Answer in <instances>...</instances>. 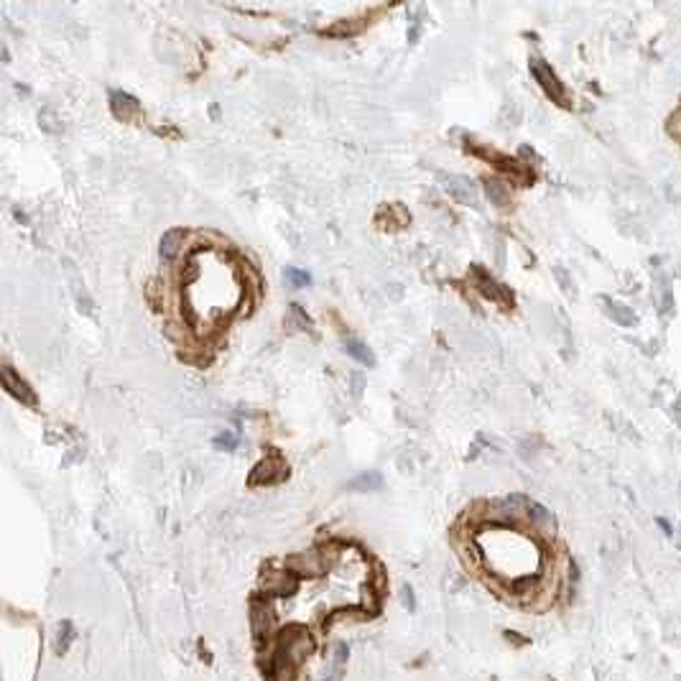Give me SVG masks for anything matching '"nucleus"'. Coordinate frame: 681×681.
I'll return each instance as SVG.
<instances>
[{"label":"nucleus","mask_w":681,"mask_h":681,"mask_svg":"<svg viewBox=\"0 0 681 681\" xmlns=\"http://www.w3.org/2000/svg\"><path fill=\"white\" fill-rule=\"evenodd\" d=\"M446 192L454 197V202L464 204V207H477V189L467 177H449Z\"/></svg>","instance_id":"obj_5"},{"label":"nucleus","mask_w":681,"mask_h":681,"mask_svg":"<svg viewBox=\"0 0 681 681\" xmlns=\"http://www.w3.org/2000/svg\"><path fill=\"white\" fill-rule=\"evenodd\" d=\"M184 230H168L166 235L161 237V258L164 261H174L181 250V245H184Z\"/></svg>","instance_id":"obj_7"},{"label":"nucleus","mask_w":681,"mask_h":681,"mask_svg":"<svg viewBox=\"0 0 681 681\" xmlns=\"http://www.w3.org/2000/svg\"><path fill=\"white\" fill-rule=\"evenodd\" d=\"M342 345H345V353L350 355V357H355L357 362H362V365H375V355L371 353V347L365 345V342L355 339V337H347Z\"/></svg>","instance_id":"obj_9"},{"label":"nucleus","mask_w":681,"mask_h":681,"mask_svg":"<svg viewBox=\"0 0 681 681\" xmlns=\"http://www.w3.org/2000/svg\"><path fill=\"white\" fill-rule=\"evenodd\" d=\"M286 278H288V284L296 288H304L311 284L309 273H306V270H299V268H286Z\"/></svg>","instance_id":"obj_12"},{"label":"nucleus","mask_w":681,"mask_h":681,"mask_svg":"<svg viewBox=\"0 0 681 681\" xmlns=\"http://www.w3.org/2000/svg\"><path fill=\"white\" fill-rule=\"evenodd\" d=\"M110 100H112V112H115L120 120H130L135 112L141 110L138 108V100L126 92H112L110 95Z\"/></svg>","instance_id":"obj_8"},{"label":"nucleus","mask_w":681,"mask_h":681,"mask_svg":"<svg viewBox=\"0 0 681 681\" xmlns=\"http://www.w3.org/2000/svg\"><path fill=\"white\" fill-rule=\"evenodd\" d=\"M472 278H475V286L480 288V294H485L488 299H493V302L508 304V306L513 304V294H511L505 286H500V284H497L495 278L490 276L485 268L475 266V268H472Z\"/></svg>","instance_id":"obj_3"},{"label":"nucleus","mask_w":681,"mask_h":681,"mask_svg":"<svg viewBox=\"0 0 681 681\" xmlns=\"http://www.w3.org/2000/svg\"><path fill=\"white\" fill-rule=\"evenodd\" d=\"M470 511L454 533V544L467 569L480 574L495 595L511 605L544 613L554 605L562 572L554 554L538 541L541 531L529 515H515L505 500L482 503Z\"/></svg>","instance_id":"obj_1"},{"label":"nucleus","mask_w":681,"mask_h":681,"mask_svg":"<svg viewBox=\"0 0 681 681\" xmlns=\"http://www.w3.org/2000/svg\"><path fill=\"white\" fill-rule=\"evenodd\" d=\"M419 31H421V18H413L411 31H408V41H416V39H419Z\"/></svg>","instance_id":"obj_16"},{"label":"nucleus","mask_w":681,"mask_h":681,"mask_svg":"<svg viewBox=\"0 0 681 681\" xmlns=\"http://www.w3.org/2000/svg\"><path fill=\"white\" fill-rule=\"evenodd\" d=\"M605 304H607V311H610V317H613L618 324H622V327H633L635 324V314H633L625 304H618V302H610V299H605Z\"/></svg>","instance_id":"obj_10"},{"label":"nucleus","mask_w":681,"mask_h":681,"mask_svg":"<svg viewBox=\"0 0 681 681\" xmlns=\"http://www.w3.org/2000/svg\"><path fill=\"white\" fill-rule=\"evenodd\" d=\"M215 446H217V449H225V452H230V449H235V446H237V437L233 434V431H219L217 437H215Z\"/></svg>","instance_id":"obj_13"},{"label":"nucleus","mask_w":681,"mask_h":681,"mask_svg":"<svg viewBox=\"0 0 681 681\" xmlns=\"http://www.w3.org/2000/svg\"><path fill=\"white\" fill-rule=\"evenodd\" d=\"M531 72H533V77H536V82L541 84V90H544L551 100L559 102V105H566L564 84L559 82V77L554 75V69L549 67L546 61L538 59V57H533V59H531Z\"/></svg>","instance_id":"obj_2"},{"label":"nucleus","mask_w":681,"mask_h":681,"mask_svg":"<svg viewBox=\"0 0 681 681\" xmlns=\"http://www.w3.org/2000/svg\"><path fill=\"white\" fill-rule=\"evenodd\" d=\"M360 485H368V488H380V477L378 475H362V477L355 482V488H360Z\"/></svg>","instance_id":"obj_15"},{"label":"nucleus","mask_w":681,"mask_h":681,"mask_svg":"<svg viewBox=\"0 0 681 681\" xmlns=\"http://www.w3.org/2000/svg\"><path fill=\"white\" fill-rule=\"evenodd\" d=\"M0 378H3V386H6V391H8L13 398H18V401L26 406H36V393L28 388V383H26L21 375H16V371H13L10 365H3Z\"/></svg>","instance_id":"obj_4"},{"label":"nucleus","mask_w":681,"mask_h":681,"mask_svg":"<svg viewBox=\"0 0 681 681\" xmlns=\"http://www.w3.org/2000/svg\"><path fill=\"white\" fill-rule=\"evenodd\" d=\"M284 475H286V464L281 462V457H278V454H270L268 460H263V462L255 467L250 482H253V485H263V482H276V480H281Z\"/></svg>","instance_id":"obj_6"},{"label":"nucleus","mask_w":681,"mask_h":681,"mask_svg":"<svg viewBox=\"0 0 681 681\" xmlns=\"http://www.w3.org/2000/svg\"><path fill=\"white\" fill-rule=\"evenodd\" d=\"M39 120H41V126L46 128V130H49V133H57V130H59V128L54 126V123H57V118H54V115H51V110H43L41 115H39Z\"/></svg>","instance_id":"obj_14"},{"label":"nucleus","mask_w":681,"mask_h":681,"mask_svg":"<svg viewBox=\"0 0 681 681\" xmlns=\"http://www.w3.org/2000/svg\"><path fill=\"white\" fill-rule=\"evenodd\" d=\"M658 523H661V529H664L666 533H671V526H669V523H666L664 518H658Z\"/></svg>","instance_id":"obj_17"},{"label":"nucleus","mask_w":681,"mask_h":681,"mask_svg":"<svg viewBox=\"0 0 681 681\" xmlns=\"http://www.w3.org/2000/svg\"><path fill=\"white\" fill-rule=\"evenodd\" d=\"M485 192H488L490 202H495L497 207H505V204L511 202V197H508V189H505L500 181H485Z\"/></svg>","instance_id":"obj_11"}]
</instances>
